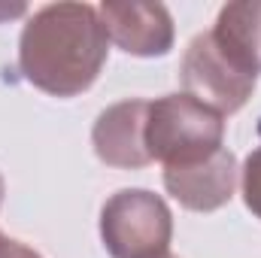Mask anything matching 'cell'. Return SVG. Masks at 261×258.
Wrapping results in <instances>:
<instances>
[{
    "label": "cell",
    "mask_w": 261,
    "mask_h": 258,
    "mask_svg": "<svg viewBox=\"0 0 261 258\" xmlns=\"http://www.w3.org/2000/svg\"><path fill=\"white\" fill-rule=\"evenodd\" d=\"M107 55L110 37L91 3H49L24 21L18 37L21 76L52 97L88 91Z\"/></svg>",
    "instance_id": "obj_1"
},
{
    "label": "cell",
    "mask_w": 261,
    "mask_h": 258,
    "mask_svg": "<svg viewBox=\"0 0 261 258\" xmlns=\"http://www.w3.org/2000/svg\"><path fill=\"white\" fill-rule=\"evenodd\" d=\"M161 258H176V255H170V252H167V255H161Z\"/></svg>",
    "instance_id": "obj_13"
},
{
    "label": "cell",
    "mask_w": 261,
    "mask_h": 258,
    "mask_svg": "<svg viewBox=\"0 0 261 258\" xmlns=\"http://www.w3.org/2000/svg\"><path fill=\"white\" fill-rule=\"evenodd\" d=\"M222 143H225L222 116L197 104L186 91L164 94L149 104L146 149L152 161H161L164 167L195 164L219 152Z\"/></svg>",
    "instance_id": "obj_2"
},
{
    "label": "cell",
    "mask_w": 261,
    "mask_h": 258,
    "mask_svg": "<svg viewBox=\"0 0 261 258\" xmlns=\"http://www.w3.org/2000/svg\"><path fill=\"white\" fill-rule=\"evenodd\" d=\"M0 258H43L37 249L24 246L21 240H12L6 234H0Z\"/></svg>",
    "instance_id": "obj_10"
},
{
    "label": "cell",
    "mask_w": 261,
    "mask_h": 258,
    "mask_svg": "<svg viewBox=\"0 0 261 258\" xmlns=\"http://www.w3.org/2000/svg\"><path fill=\"white\" fill-rule=\"evenodd\" d=\"M97 15L110 43L134 58H161L173 49L176 31L164 3L103 0L97 6Z\"/></svg>",
    "instance_id": "obj_5"
},
{
    "label": "cell",
    "mask_w": 261,
    "mask_h": 258,
    "mask_svg": "<svg viewBox=\"0 0 261 258\" xmlns=\"http://www.w3.org/2000/svg\"><path fill=\"white\" fill-rule=\"evenodd\" d=\"M179 79L189 97H195L197 104L210 107L219 116L243 110L255 91V76L234 64L216 46L213 34H197L189 43L179 64Z\"/></svg>",
    "instance_id": "obj_4"
},
{
    "label": "cell",
    "mask_w": 261,
    "mask_h": 258,
    "mask_svg": "<svg viewBox=\"0 0 261 258\" xmlns=\"http://www.w3.org/2000/svg\"><path fill=\"white\" fill-rule=\"evenodd\" d=\"M237 173L240 167L234 152L222 146L203 161L164 167V189L173 200H179V207L192 213H216L234 197Z\"/></svg>",
    "instance_id": "obj_6"
},
{
    "label": "cell",
    "mask_w": 261,
    "mask_h": 258,
    "mask_svg": "<svg viewBox=\"0 0 261 258\" xmlns=\"http://www.w3.org/2000/svg\"><path fill=\"white\" fill-rule=\"evenodd\" d=\"M240 189H243V203L246 210L261 219V146H255L246 161H243V170H240Z\"/></svg>",
    "instance_id": "obj_9"
},
{
    "label": "cell",
    "mask_w": 261,
    "mask_h": 258,
    "mask_svg": "<svg viewBox=\"0 0 261 258\" xmlns=\"http://www.w3.org/2000/svg\"><path fill=\"white\" fill-rule=\"evenodd\" d=\"M28 12V6L24 3H0V21H6V18H18V15H24Z\"/></svg>",
    "instance_id": "obj_11"
},
{
    "label": "cell",
    "mask_w": 261,
    "mask_h": 258,
    "mask_svg": "<svg viewBox=\"0 0 261 258\" xmlns=\"http://www.w3.org/2000/svg\"><path fill=\"white\" fill-rule=\"evenodd\" d=\"M216 46L249 76L261 73V0H234L219 9L210 31Z\"/></svg>",
    "instance_id": "obj_8"
},
{
    "label": "cell",
    "mask_w": 261,
    "mask_h": 258,
    "mask_svg": "<svg viewBox=\"0 0 261 258\" xmlns=\"http://www.w3.org/2000/svg\"><path fill=\"white\" fill-rule=\"evenodd\" d=\"M100 240L113 258H161L170 252L173 216L149 189H122L100 210Z\"/></svg>",
    "instance_id": "obj_3"
},
{
    "label": "cell",
    "mask_w": 261,
    "mask_h": 258,
    "mask_svg": "<svg viewBox=\"0 0 261 258\" xmlns=\"http://www.w3.org/2000/svg\"><path fill=\"white\" fill-rule=\"evenodd\" d=\"M146 119H149V100L140 97L107 107L91 128L94 155L107 167H119V170L146 167L152 161L146 149Z\"/></svg>",
    "instance_id": "obj_7"
},
{
    "label": "cell",
    "mask_w": 261,
    "mask_h": 258,
    "mask_svg": "<svg viewBox=\"0 0 261 258\" xmlns=\"http://www.w3.org/2000/svg\"><path fill=\"white\" fill-rule=\"evenodd\" d=\"M3 194H6V183H3V176H0V207H3Z\"/></svg>",
    "instance_id": "obj_12"
}]
</instances>
